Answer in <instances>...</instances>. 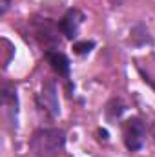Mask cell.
<instances>
[{
	"instance_id": "6da1fadb",
	"label": "cell",
	"mask_w": 155,
	"mask_h": 157,
	"mask_svg": "<svg viewBox=\"0 0 155 157\" xmlns=\"http://www.w3.org/2000/svg\"><path fill=\"white\" fill-rule=\"evenodd\" d=\"M66 144V133L57 128L37 130L29 139V148L37 157H57Z\"/></svg>"
},
{
	"instance_id": "7a4b0ae2",
	"label": "cell",
	"mask_w": 155,
	"mask_h": 157,
	"mask_svg": "<svg viewBox=\"0 0 155 157\" xmlns=\"http://www.w3.org/2000/svg\"><path fill=\"white\" fill-rule=\"evenodd\" d=\"M122 139L124 144L130 152H137L142 148L144 139H146V128L144 122L139 117H131L128 121H124L122 124Z\"/></svg>"
},
{
	"instance_id": "3957f363",
	"label": "cell",
	"mask_w": 155,
	"mask_h": 157,
	"mask_svg": "<svg viewBox=\"0 0 155 157\" xmlns=\"http://www.w3.org/2000/svg\"><path fill=\"white\" fill-rule=\"evenodd\" d=\"M84 20V15L78 11V9H70L59 22V29L62 31L64 37L68 39H75L78 33V26L82 24Z\"/></svg>"
},
{
	"instance_id": "277c9868",
	"label": "cell",
	"mask_w": 155,
	"mask_h": 157,
	"mask_svg": "<svg viewBox=\"0 0 155 157\" xmlns=\"http://www.w3.org/2000/svg\"><path fill=\"white\" fill-rule=\"evenodd\" d=\"M40 102L44 106V110L51 115L57 117L60 113V104H59V97H57V88L53 82H46L40 93Z\"/></svg>"
},
{
	"instance_id": "5b68a950",
	"label": "cell",
	"mask_w": 155,
	"mask_h": 157,
	"mask_svg": "<svg viewBox=\"0 0 155 157\" xmlns=\"http://www.w3.org/2000/svg\"><path fill=\"white\" fill-rule=\"evenodd\" d=\"M46 60L51 64V68L59 73V75H68L70 73V60L64 53L60 51H47L46 53Z\"/></svg>"
},
{
	"instance_id": "8992f818",
	"label": "cell",
	"mask_w": 155,
	"mask_h": 157,
	"mask_svg": "<svg viewBox=\"0 0 155 157\" xmlns=\"http://www.w3.org/2000/svg\"><path fill=\"white\" fill-rule=\"evenodd\" d=\"M93 48H95V42H93V40L77 42V44L73 46V49H75V53H77V55H88V53H89Z\"/></svg>"
},
{
	"instance_id": "52a82bcc",
	"label": "cell",
	"mask_w": 155,
	"mask_h": 157,
	"mask_svg": "<svg viewBox=\"0 0 155 157\" xmlns=\"http://www.w3.org/2000/svg\"><path fill=\"white\" fill-rule=\"evenodd\" d=\"M13 0H0V15H6Z\"/></svg>"
},
{
	"instance_id": "ba28073f",
	"label": "cell",
	"mask_w": 155,
	"mask_h": 157,
	"mask_svg": "<svg viewBox=\"0 0 155 157\" xmlns=\"http://www.w3.org/2000/svg\"><path fill=\"white\" fill-rule=\"evenodd\" d=\"M152 137H153V141H155V119H153V122H152Z\"/></svg>"
}]
</instances>
